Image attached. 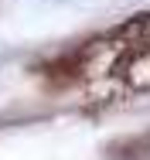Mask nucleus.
<instances>
[{"instance_id": "nucleus-2", "label": "nucleus", "mask_w": 150, "mask_h": 160, "mask_svg": "<svg viewBox=\"0 0 150 160\" xmlns=\"http://www.w3.org/2000/svg\"><path fill=\"white\" fill-rule=\"evenodd\" d=\"M130 28H133V31H137V38L150 48V14H137V17L130 21Z\"/></svg>"}, {"instance_id": "nucleus-1", "label": "nucleus", "mask_w": 150, "mask_h": 160, "mask_svg": "<svg viewBox=\"0 0 150 160\" xmlns=\"http://www.w3.org/2000/svg\"><path fill=\"white\" fill-rule=\"evenodd\" d=\"M89 106H109L120 99L150 92V48L137 38L130 21L89 41L65 75Z\"/></svg>"}]
</instances>
